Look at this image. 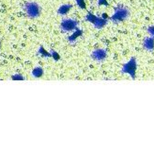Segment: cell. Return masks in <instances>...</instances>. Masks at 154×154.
I'll use <instances>...</instances> for the list:
<instances>
[{
	"label": "cell",
	"instance_id": "1",
	"mask_svg": "<svg viewBox=\"0 0 154 154\" xmlns=\"http://www.w3.org/2000/svg\"><path fill=\"white\" fill-rule=\"evenodd\" d=\"M24 11L29 18H38L42 13L41 5L35 1H28L24 5Z\"/></svg>",
	"mask_w": 154,
	"mask_h": 154
},
{
	"label": "cell",
	"instance_id": "2",
	"mask_svg": "<svg viewBox=\"0 0 154 154\" xmlns=\"http://www.w3.org/2000/svg\"><path fill=\"white\" fill-rule=\"evenodd\" d=\"M129 15H130V11L128 10V8L124 6H119L115 9V12L110 17V20L113 23H120L125 21Z\"/></svg>",
	"mask_w": 154,
	"mask_h": 154
},
{
	"label": "cell",
	"instance_id": "3",
	"mask_svg": "<svg viewBox=\"0 0 154 154\" xmlns=\"http://www.w3.org/2000/svg\"><path fill=\"white\" fill-rule=\"evenodd\" d=\"M79 28V21L73 18H63L60 22V29L64 32H73Z\"/></svg>",
	"mask_w": 154,
	"mask_h": 154
},
{
	"label": "cell",
	"instance_id": "4",
	"mask_svg": "<svg viewBox=\"0 0 154 154\" xmlns=\"http://www.w3.org/2000/svg\"><path fill=\"white\" fill-rule=\"evenodd\" d=\"M135 71H136V61L134 58H132L128 63H126L122 67V72L128 74L132 77L133 79H135Z\"/></svg>",
	"mask_w": 154,
	"mask_h": 154
},
{
	"label": "cell",
	"instance_id": "5",
	"mask_svg": "<svg viewBox=\"0 0 154 154\" xmlns=\"http://www.w3.org/2000/svg\"><path fill=\"white\" fill-rule=\"evenodd\" d=\"M107 57V52L104 49H96L91 53V58L96 61H103Z\"/></svg>",
	"mask_w": 154,
	"mask_h": 154
},
{
	"label": "cell",
	"instance_id": "6",
	"mask_svg": "<svg viewBox=\"0 0 154 154\" xmlns=\"http://www.w3.org/2000/svg\"><path fill=\"white\" fill-rule=\"evenodd\" d=\"M107 23H108V18H104L103 16V17L97 16L95 21H94V23H93V26L97 29H102V28H103L107 25Z\"/></svg>",
	"mask_w": 154,
	"mask_h": 154
},
{
	"label": "cell",
	"instance_id": "7",
	"mask_svg": "<svg viewBox=\"0 0 154 154\" xmlns=\"http://www.w3.org/2000/svg\"><path fill=\"white\" fill-rule=\"evenodd\" d=\"M72 5H71V4H63V5H61V6L58 7L57 12L58 15L65 16V15H67L69 13V11L72 10Z\"/></svg>",
	"mask_w": 154,
	"mask_h": 154
},
{
	"label": "cell",
	"instance_id": "8",
	"mask_svg": "<svg viewBox=\"0 0 154 154\" xmlns=\"http://www.w3.org/2000/svg\"><path fill=\"white\" fill-rule=\"evenodd\" d=\"M144 48L148 51H152L154 49V38L148 37L144 40Z\"/></svg>",
	"mask_w": 154,
	"mask_h": 154
},
{
	"label": "cell",
	"instance_id": "9",
	"mask_svg": "<svg viewBox=\"0 0 154 154\" xmlns=\"http://www.w3.org/2000/svg\"><path fill=\"white\" fill-rule=\"evenodd\" d=\"M31 76L34 77V78L38 79L41 78V77L43 76V69L42 66H36L33 68V70L31 71Z\"/></svg>",
	"mask_w": 154,
	"mask_h": 154
},
{
	"label": "cell",
	"instance_id": "10",
	"mask_svg": "<svg viewBox=\"0 0 154 154\" xmlns=\"http://www.w3.org/2000/svg\"><path fill=\"white\" fill-rule=\"evenodd\" d=\"M82 34H83V31L80 29V28H77L76 30H74V31L72 32V34L69 37V42L70 43H74V42H76V40H77V38L78 37H80V36H82Z\"/></svg>",
	"mask_w": 154,
	"mask_h": 154
},
{
	"label": "cell",
	"instance_id": "11",
	"mask_svg": "<svg viewBox=\"0 0 154 154\" xmlns=\"http://www.w3.org/2000/svg\"><path fill=\"white\" fill-rule=\"evenodd\" d=\"M75 3L80 9L82 10L86 9V1H85V0H75Z\"/></svg>",
	"mask_w": 154,
	"mask_h": 154
},
{
	"label": "cell",
	"instance_id": "12",
	"mask_svg": "<svg viewBox=\"0 0 154 154\" xmlns=\"http://www.w3.org/2000/svg\"><path fill=\"white\" fill-rule=\"evenodd\" d=\"M97 4L99 6H106V7H108L109 4L108 2H107V0H98L97 1Z\"/></svg>",
	"mask_w": 154,
	"mask_h": 154
},
{
	"label": "cell",
	"instance_id": "13",
	"mask_svg": "<svg viewBox=\"0 0 154 154\" xmlns=\"http://www.w3.org/2000/svg\"><path fill=\"white\" fill-rule=\"evenodd\" d=\"M148 32L149 34L150 37H153L154 38V25L153 26H149L148 28Z\"/></svg>",
	"mask_w": 154,
	"mask_h": 154
},
{
	"label": "cell",
	"instance_id": "14",
	"mask_svg": "<svg viewBox=\"0 0 154 154\" xmlns=\"http://www.w3.org/2000/svg\"><path fill=\"white\" fill-rule=\"evenodd\" d=\"M12 79H13V80H24V78H23V77H20L18 74H17V76H15V75H14V76L12 77Z\"/></svg>",
	"mask_w": 154,
	"mask_h": 154
}]
</instances>
